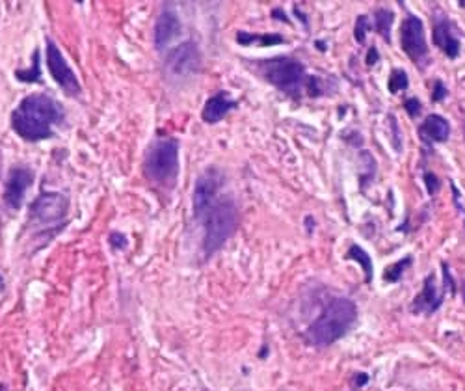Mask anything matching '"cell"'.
Returning a JSON list of instances; mask_svg holds the SVG:
<instances>
[{"mask_svg":"<svg viewBox=\"0 0 465 391\" xmlns=\"http://www.w3.org/2000/svg\"><path fill=\"white\" fill-rule=\"evenodd\" d=\"M232 108H237V101L232 99L231 94H228V91H218V94H214L212 97L207 99L205 106H203V110H201V119L205 123L214 125V123L222 121L223 117L228 116Z\"/></svg>","mask_w":465,"mask_h":391,"instance_id":"cell-15","label":"cell"},{"mask_svg":"<svg viewBox=\"0 0 465 391\" xmlns=\"http://www.w3.org/2000/svg\"><path fill=\"white\" fill-rule=\"evenodd\" d=\"M32 181H34V172L30 168L27 166L11 168L4 189L6 205L10 207V209H13V211H19L22 207L24 194H27V190L30 189Z\"/></svg>","mask_w":465,"mask_h":391,"instance_id":"cell-11","label":"cell"},{"mask_svg":"<svg viewBox=\"0 0 465 391\" xmlns=\"http://www.w3.org/2000/svg\"><path fill=\"white\" fill-rule=\"evenodd\" d=\"M462 295H464V302H465V283H464V289H462Z\"/></svg>","mask_w":465,"mask_h":391,"instance_id":"cell-30","label":"cell"},{"mask_svg":"<svg viewBox=\"0 0 465 391\" xmlns=\"http://www.w3.org/2000/svg\"><path fill=\"white\" fill-rule=\"evenodd\" d=\"M181 21H179L177 13L172 8H164L161 15L155 22V47L158 50H164L168 45L172 43L173 39L181 34Z\"/></svg>","mask_w":465,"mask_h":391,"instance_id":"cell-13","label":"cell"},{"mask_svg":"<svg viewBox=\"0 0 465 391\" xmlns=\"http://www.w3.org/2000/svg\"><path fill=\"white\" fill-rule=\"evenodd\" d=\"M0 391H6V385H0Z\"/></svg>","mask_w":465,"mask_h":391,"instance_id":"cell-31","label":"cell"},{"mask_svg":"<svg viewBox=\"0 0 465 391\" xmlns=\"http://www.w3.org/2000/svg\"><path fill=\"white\" fill-rule=\"evenodd\" d=\"M66 117L64 106L47 94H32L17 105L11 114V128L24 142H41L54 136V125Z\"/></svg>","mask_w":465,"mask_h":391,"instance_id":"cell-1","label":"cell"},{"mask_svg":"<svg viewBox=\"0 0 465 391\" xmlns=\"http://www.w3.org/2000/svg\"><path fill=\"white\" fill-rule=\"evenodd\" d=\"M237 41L240 45H259V47H272V45L285 43V38L279 34H248L238 32Z\"/></svg>","mask_w":465,"mask_h":391,"instance_id":"cell-17","label":"cell"},{"mask_svg":"<svg viewBox=\"0 0 465 391\" xmlns=\"http://www.w3.org/2000/svg\"><path fill=\"white\" fill-rule=\"evenodd\" d=\"M145 175L156 184H172L179 173V142L175 138L155 140L145 153Z\"/></svg>","mask_w":465,"mask_h":391,"instance_id":"cell-4","label":"cell"},{"mask_svg":"<svg viewBox=\"0 0 465 391\" xmlns=\"http://www.w3.org/2000/svg\"><path fill=\"white\" fill-rule=\"evenodd\" d=\"M393 11L385 10V8H380L374 13V28H376V32H380L385 41H391V27H393Z\"/></svg>","mask_w":465,"mask_h":391,"instance_id":"cell-18","label":"cell"},{"mask_svg":"<svg viewBox=\"0 0 465 391\" xmlns=\"http://www.w3.org/2000/svg\"><path fill=\"white\" fill-rule=\"evenodd\" d=\"M402 50L415 61L417 67H425L428 64V45L425 38L422 21L415 15H408L402 24Z\"/></svg>","mask_w":465,"mask_h":391,"instance_id":"cell-8","label":"cell"},{"mask_svg":"<svg viewBox=\"0 0 465 391\" xmlns=\"http://www.w3.org/2000/svg\"><path fill=\"white\" fill-rule=\"evenodd\" d=\"M425 183H427V189H428V194H436V190H438V177L434 175V173H425Z\"/></svg>","mask_w":465,"mask_h":391,"instance_id":"cell-27","label":"cell"},{"mask_svg":"<svg viewBox=\"0 0 465 391\" xmlns=\"http://www.w3.org/2000/svg\"><path fill=\"white\" fill-rule=\"evenodd\" d=\"M447 88H445V84L441 82V80H436V88H434V95L432 99L436 101V103H439V101H443L445 97H447Z\"/></svg>","mask_w":465,"mask_h":391,"instance_id":"cell-26","label":"cell"},{"mask_svg":"<svg viewBox=\"0 0 465 391\" xmlns=\"http://www.w3.org/2000/svg\"><path fill=\"white\" fill-rule=\"evenodd\" d=\"M408 86H410V80H408V75L402 69H394L389 75V91L391 94H399L400 89H406Z\"/></svg>","mask_w":465,"mask_h":391,"instance_id":"cell-22","label":"cell"},{"mask_svg":"<svg viewBox=\"0 0 465 391\" xmlns=\"http://www.w3.org/2000/svg\"><path fill=\"white\" fill-rule=\"evenodd\" d=\"M369 30H371V21H369V17H367V15L357 17V21H355V28H354L355 41H357V43H361V45L365 43L367 34H369Z\"/></svg>","mask_w":465,"mask_h":391,"instance_id":"cell-23","label":"cell"},{"mask_svg":"<svg viewBox=\"0 0 465 391\" xmlns=\"http://www.w3.org/2000/svg\"><path fill=\"white\" fill-rule=\"evenodd\" d=\"M260 73L272 86H276L288 95H300L302 88L305 89V84L309 78L305 73V67L287 56H277V58L263 61Z\"/></svg>","mask_w":465,"mask_h":391,"instance_id":"cell-5","label":"cell"},{"mask_svg":"<svg viewBox=\"0 0 465 391\" xmlns=\"http://www.w3.org/2000/svg\"><path fill=\"white\" fill-rule=\"evenodd\" d=\"M434 43L436 47L443 50L445 56L449 58H456L460 54V39L456 36L455 28L450 24L449 19L445 17H439L434 21Z\"/></svg>","mask_w":465,"mask_h":391,"instance_id":"cell-14","label":"cell"},{"mask_svg":"<svg viewBox=\"0 0 465 391\" xmlns=\"http://www.w3.org/2000/svg\"><path fill=\"white\" fill-rule=\"evenodd\" d=\"M15 77L19 78L21 82H39V80H41V69H39V50L34 52L32 67L27 69V71L19 69V71H15Z\"/></svg>","mask_w":465,"mask_h":391,"instance_id":"cell-20","label":"cell"},{"mask_svg":"<svg viewBox=\"0 0 465 391\" xmlns=\"http://www.w3.org/2000/svg\"><path fill=\"white\" fill-rule=\"evenodd\" d=\"M378 60H380L378 49L376 47H371V49H369V54H367V66H374Z\"/></svg>","mask_w":465,"mask_h":391,"instance_id":"cell-28","label":"cell"},{"mask_svg":"<svg viewBox=\"0 0 465 391\" xmlns=\"http://www.w3.org/2000/svg\"><path fill=\"white\" fill-rule=\"evenodd\" d=\"M108 240H110L112 248H116V250H125V248H127V244H128L127 237H125L123 233H112L110 239H108Z\"/></svg>","mask_w":465,"mask_h":391,"instance_id":"cell-24","label":"cell"},{"mask_svg":"<svg viewBox=\"0 0 465 391\" xmlns=\"http://www.w3.org/2000/svg\"><path fill=\"white\" fill-rule=\"evenodd\" d=\"M222 173L218 172L216 168H209L207 172H203L195 181L194 194H192V207H194V216L200 220L209 207L216 201L220 186H222Z\"/></svg>","mask_w":465,"mask_h":391,"instance_id":"cell-9","label":"cell"},{"mask_svg":"<svg viewBox=\"0 0 465 391\" xmlns=\"http://www.w3.org/2000/svg\"><path fill=\"white\" fill-rule=\"evenodd\" d=\"M411 265V256L404 257V259H400L399 263H394V265H391V267L385 270V281H391V283H394V281H399L400 278H402V274H404V270Z\"/></svg>","mask_w":465,"mask_h":391,"instance_id":"cell-21","label":"cell"},{"mask_svg":"<svg viewBox=\"0 0 465 391\" xmlns=\"http://www.w3.org/2000/svg\"><path fill=\"white\" fill-rule=\"evenodd\" d=\"M441 302H443V295L436 285V274H430L425 279L421 293L415 296V300L411 304V311L417 313V315H432V313L438 311Z\"/></svg>","mask_w":465,"mask_h":391,"instance_id":"cell-12","label":"cell"},{"mask_svg":"<svg viewBox=\"0 0 465 391\" xmlns=\"http://www.w3.org/2000/svg\"><path fill=\"white\" fill-rule=\"evenodd\" d=\"M357 318V307L348 298H333L326 304L320 317L305 330V339L313 346H327L348 334Z\"/></svg>","mask_w":465,"mask_h":391,"instance_id":"cell-2","label":"cell"},{"mask_svg":"<svg viewBox=\"0 0 465 391\" xmlns=\"http://www.w3.org/2000/svg\"><path fill=\"white\" fill-rule=\"evenodd\" d=\"M0 290H4V279H2V276H0Z\"/></svg>","mask_w":465,"mask_h":391,"instance_id":"cell-29","label":"cell"},{"mask_svg":"<svg viewBox=\"0 0 465 391\" xmlns=\"http://www.w3.org/2000/svg\"><path fill=\"white\" fill-rule=\"evenodd\" d=\"M346 257L360 263L361 267H363V270H365V279L367 281H371L372 279V261H371V257L367 256V251L363 250V248H360L357 244H352L350 246L348 256Z\"/></svg>","mask_w":465,"mask_h":391,"instance_id":"cell-19","label":"cell"},{"mask_svg":"<svg viewBox=\"0 0 465 391\" xmlns=\"http://www.w3.org/2000/svg\"><path fill=\"white\" fill-rule=\"evenodd\" d=\"M201 52L194 41H184L166 56V71L173 77H189L200 71Z\"/></svg>","mask_w":465,"mask_h":391,"instance_id":"cell-10","label":"cell"},{"mask_svg":"<svg viewBox=\"0 0 465 391\" xmlns=\"http://www.w3.org/2000/svg\"><path fill=\"white\" fill-rule=\"evenodd\" d=\"M200 220L203 222V229H205V235H203V253H205V257H211L237 231V205L229 198L216 200Z\"/></svg>","mask_w":465,"mask_h":391,"instance_id":"cell-3","label":"cell"},{"mask_svg":"<svg viewBox=\"0 0 465 391\" xmlns=\"http://www.w3.org/2000/svg\"><path fill=\"white\" fill-rule=\"evenodd\" d=\"M69 209L67 196L60 192H41L30 205V220L38 226L54 223L64 220Z\"/></svg>","mask_w":465,"mask_h":391,"instance_id":"cell-7","label":"cell"},{"mask_svg":"<svg viewBox=\"0 0 465 391\" xmlns=\"http://www.w3.org/2000/svg\"><path fill=\"white\" fill-rule=\"evenodd\" d=\"M404 106H406V110H408V114H410L411 117L419 116V112H421V101L415 99V97H410V99H406Z\"/></svg>","mask_w":465,"mask_h":391,"instance_id":"cell-25","label":"cell"},{"mask_svg":"<svg viewBox=\"0 0 465 391\" xmlns=\"http://www.w3.org/2000/svg\"><path fill=\"white\" fill-rule=\"evenodd\" d=\"M45 60H47V67H49L52 80H54L66 94L78 95L82 91L77 75H75V71L69 67L67 60L64 58V54H61V50L58 49V45H56L52 39H47Z\"/></svg>","mask_w":465,"mask_h":391,"instance_id":"cell-6","label":"cell"},{"mask_svg":"<svg viewBox=\"0 0 465 391\" xmlns=\"http://www.w3.org/2000/svg\"><path fill=\"white\" fill-rule=\"evenodd\" d=\"M419 134L425 142H447L450 134V125L443 116L439 114H430L422 121Z\"/></svg>","mask_w":465,"mask_h":391,"instance_id":"cell-16","label":"cell"}]
</instances>
